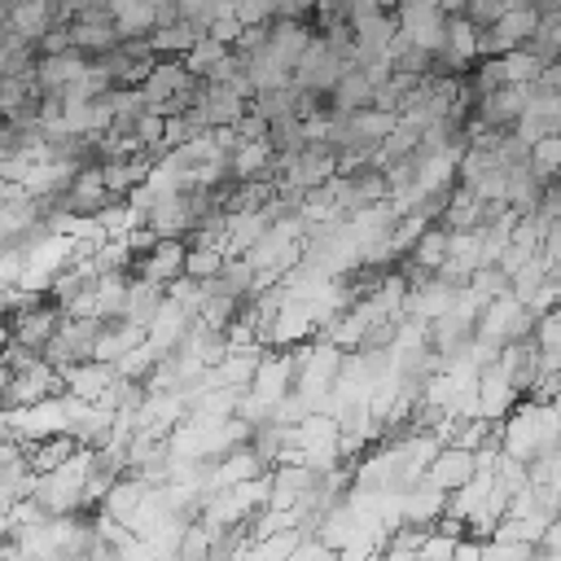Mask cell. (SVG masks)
<instances>
[{"label":"cell","mask_w":561,"mask_h":561,"mask_svg":"<svg viewBox=\"0 0 561 561\" xmlns=\"http://www.w3.org/2000/svg\"><path fill=\"white\" fill-rule=\"evenodd\" d=\"M478 473V465H473V451H465V447H443L438 456H434V465L425 469V478L438 486V491H460L469 478Z\"/></svg>","instance_id":"cell-18"},{"label":"cell","mask_w":561,"mask_h":561,"mask_svg":"<svg viewBox=\"0 0 561 561\" xmlns=\"http://www.w3.org/2000/svg\"><path fill=\"white\" fill-rule=\"evenodd\" d=\"M57 394H66V381H61V373H57L48 359H39L35 368H22V373H13V377H9V386H4V399H0V412L35 408V403H44V399H57Z\"/></svg>","instance_id":"cell-3"},{"label":"cell","mask_w":561,"mask_h":561,"mask_svg":"<svg viewBox=\"0 0 561 561\" xmlns=\"http://www.w3.org/2000/svg\"><path fill=\"white\" fill-rule=\"evenodd\" d=\"M500 13H508V0H469V4H465V18H469L478 31H486Z\"/></svg>","instance_id":"cell-29"},{"label":"cell","mask_w":561,"mask_h":561,"mask_svg":"<svg viewBox=\"0 0 561 561\" xmlns=\"http://www.w3.org/2000/svg\"><path fill=\"white\" fill-rule=\"evenodd\" d=\"M224 250L219 245H188V254H184V276L188 280H215L219 272H224Z\"/></svg>","instance_id":"cell-27"},{"label":"cell","mask_w":561,"mask_h":561,"mask_svg":"<svg viewBox=\"0 0 561 561\" xmlns=\"http://www.w3.org/2000/svg\"><path fill=\"white\" fill-rule=\"evenodd\" d=\"M245 110H250V101H245V96H237L228 83H206V79H202L197 105H193L188 114L197 118V127L219 131V127H237V123L245 118Z\"/></svg>","instance_id":"cell-4"},{"label":"cell","mask_w":561,"mask_h":561,"mask_svg":"<svg viewBox=\"0 0 561 561\" xmlns=\"http://www.w3.org/2000/svg\"><path fill=\"white\" fill-rule=\"evenodd\" d=\"M482 219H486V202H482L473 188H465V184H456V188L447 193L443 215H438V224H443L447 232H478Z\"/></svg>","instance_id":"cell-15"},{"label":"cell","mask_w":561,"mask_h":561,"mask_svg":"<svg viewBox=\"0 0 561 561\" xmlns=\"http://www.w3.org/2000/svg\"><path fill=\"white\" fill-rule=\"evenodd\" d=\"M61 307L53 302V298H44L39 307H31V311H18V316H9V342H18V346H26V351H48V342L57 337V329H61Z\"/></svg>","instance_id":"cell-5"},{"label":"cell","mask_w":561,"mask_h":561,"mask_svg":"<svg viewBox=\"0 0 561 561\" xmlns=\"http://www.w3.org/2000/svg\"><path fill=\"white\" fill-rule=\"evenodd\" d=\"M263 359H267V346H263V342H254V346H232V351L215 364V377H219V386H228V390H241V394H245Z\"/></svg>","instance_id":"cell-16"},{"label":"cell","mask_w":561,"mask_h":561,"mask_svg":"<svg viewBox=\"0 0 561 561\" xmlns=\"http://www.w3.org/2000/svg\"><path fill=\"white\" fill-rule=\"evenodd\" d=\"M276 18H289V22H311V26H316V0H280Z\"/></svg>","instance_id":"cell-31"},{"label":"cell","mask_w":561,"mask_h":561,"mask_svg":"<svg viewBox=\"0 0 561 561\" xmlns=\"http://www.w3.org/2000/svg\"><path fill=\"white\" fill-rule=\"evenodd\" d=\"M530 171L548 184L561 180V136H543V140L530 145Z\"/></svg>","instance_id":"cell-28"},{"label":"cell","mask_w":561,"mask_h":561,"mask_svg":"<svg viewBox=\"0 0 561 561\" xmlns=\"http://www.w3.org/2000/svg\"><path fill=\"white\" fill-rule=\"evenodd\" d=\"M70 39H75V48L88 53L92 61L105 57V53L118 44V31H114L110 9H83V13L70 22Z\"/></svg>","instance_id":"cell-14"},{"label":"cell","mask_w":561,"mask_h":561,"mask_svg":"<svg viewBox=\"0 0 561 561\" xmlns=\"http://www.w3.org/2000/svg\"><path fill=\"white\" fill-rule=\"evenodd\" d=\"M447 491H438L430 478H416L408 491H399V522L416 530H434L447 517Z\"/></svg>","instance_id":"cell-7"},{"label":"cell","mask_w":561,"mask_h":561,"mask_svg":"<svg viewBox=\"0 0 561 561\" xmlns=\"http://www.w3.org/2000/svg\"><path fill=\"white\" fill-rule=\"evenodd\" d=\"M9 289H13V285H4V280H0V302H4V294H9Z\"/></svg>","instance_id":"cell-35"},{"label":"cell","mask_w":561,"mask_h":561,"mask_svg":"<svg viewBox=\"0 0 561 561\" xmlns=\"http://www.w3.org/2000/svg\"><path fill=\"white\" fill-rule=\"evenodd\" d=\"M228 53H232L228 44H219L215 35H202V39L188 48V57H184V70H188L193 79H206V75H210V70H215V66H219Z\"/></svg>","instance_id":"cell-26"},{"label":"cell","mask_w":561,"mask_h":561,"mask_svg":"<svg viewBox=\"0 0 561 561\" xmlns=\"http://www.w3.org/2000/svg\"><path fill=\"white\" fill-rule=\"evenodd\" d=\"M75 451H83L70 434H53V438H39V443H26V465H31V473H48V469H57V465H66Z\"/></svg>","instance_id":"cell-23"},{"label":"cell","mask_w":561,"mask_h":561,"mask_svg":"<svg viewBox=\"0 0 561 561\" xmlns=\"http://www.w3.org/2000/svg\"><path fill=\"white\" fill-rule=\"evenodd\" d=\"M149 4H153V31L184 22V18H180V0H149Z\"/></svg>","instance_id":"cell-32"},{"label":"cell","mask_w":561,"mask_h":561,"mask_svg":"<svg viewBox=\"0 0 561 561\" xmlns=\"http://www.w3.org/2000/svg\"><path fill=\"white\" fill-rule=\"evenodd\" d=\"M61 381H66V394L83 399V403H101L105 390L118 381V368L114 364H101V359H83V364H66L57 368Z\"/></svg>","instance_id":"cell-13"},{"label":"cell","mask_w":561,"mask_h":561,"mask_svg":"<svg viewBox=\"0 0 561 561\" xmlns=\"http://www.w3.org/2000/svg\"><path fill=\"white\" fill-rule=\"evenodd\" d=\"M465 285H451L443 276H425L416 285H408V302H403V320H421V324H434L438 316H447L456 307Z\"/></svg>","instance_id":"cell-6"},{"label":"cell","mask_w":561,"mask_h":561,"mask_svg":"<svg viewBox=\"0 0 561 561\" xmlns=\"http://www.w3.org/2000/svg\"><path fill=\"white\" fill-rule=\"evenodd\" d=\"M465 4H469V0H438V9H443L447 18H460V13H465Z\"/></svg>","instance_id":"cell-33"},{"label":"cell","mask_w":561,"mask_h":561,"mask_svg":"<svg viewBox=\"0 0 561 561\" xmlns=\"http://www.w3.org/2000/svg\"><path fill=\"white\" fill-rule=\"evenodd\" d=\"M202 39V31L193 26V22H175V26H158V31H149V48H153V57H188V48Z\"/></svg>","instance_id":"cell-24"},{"label":"cell","mask_w":561,"mask_h":561,"mask_svg":"<svg viewBox=\"0 0 561 561\" xmlns=\"http://www.w3.org/2000/svg\"><path fill=\"white\" fill-rule=\"evenodd\" d=\"M517 4H535V9H548L552 0H508V9H517Z\"/></svg>","instance_id":"cell-34"},{"label":"cell","mask_w":561,"mask_h":561,"mask_svg":"<svg viewBox=\"0 0 561 561\" xmlns=\"http://www.w3.org/2000/svg\"><path fill=\"white\" fill-rule=\"evenodd\" d=\"M193 83H197V79L184 70V61H180V57H158V61H153V70H149V75H145V83H140V101H145V105H149V114H153V110H162L171 96H180V92H184V88H193Z\"/></svg>","instance_id":"cell-10"},{"label":"cell","mask_w":561,"mask_h":561,"mask_svg":"<svg viewBox=\"0 0 561 561\" xmlns=\"http://www.w3.org/2000/svg\"><path fill=\"white\" fill-rule=\"evenodd\" d=\"M53 26H57L53 0H18V4H9V31L22 35L26 44H39Z\"/></svg>","instance_id":"cell-17"},{"label":"cell","mask_w":561,"mask_h":561,"mask_svg":"<svg viewBox=\"0 0 561 561\" xmlns=\"http://www.w3.org/2000/svg\"><path fill=\"white\" fill-rule=\"evenodd\" d=\"M184 254H188V241H158L153 250L136 254L131 276H136V280H153V285L171 289V285L184 276Z\"/></svg>","instance_id":"cell-9"},{"label":"cell","mask_w":561,"mask_h":561,"mask_svg":"<svg viewBox=\"0 0 561 561\" xmlns=\"http://www.w3.org/2000/svg\"><path fill=\"white\" fill-rule=\"evenodd\" d=\"M311 35H316V26L311 22H289V18H276L272 26H267V48L294 70L298 66V57L307 53V44H311Z\"/></svg>","instance_id":"cell-19"},{"label":"cell","mask_w":561,"mask_h":561,"mask_svg":"<svg viewBox=\"0 0 561 561\" xmlns=\"http://www.w3.org/2000/svg\"><path fill=\"white\" fill-rule=\"evenodd\" d=\"M294 373H298L294 351H280V355H272V351H267V359L259 364V373H254V381H250V394H254L259 403H267V408H272V416H276V403L294 390Z\"/></svg>","instance_id":"cell-11"},{"label":"cell","mask_w":561,"mask_h":561,"mask_svg":"<svg viewBox=\"0 0 561 561\" xmlns=\"http://www.w3.org/2000/svg\"><path fill=\"white\" fill-rule=\"evenodd\" d=\"M105 320H83V316H61V329L57 337L48 342L44 359L53 368H66V364H83V359H96V337H101Z\"/></svg>","instance_id":"cell-2"},{"label":"cell","mask_w":561,"mask_h":561,"mask_svg":"<svg viewBox=\"0 0 561 561\" xmlns=\"http://www.w3.org/2000/svg\"><path fill=\"white\" fill-rule=\"evenodd\" d=\"M145 342V329L140 324H131V320H105V329H101V337H96V359L101 364H118L127 351H136Z\"/></svg>","instance_id":"cell-21"},{"label":"cell","mask_w":561,"mask_h":561,"mask_svg":"<svg viewBox=\"0 0 561 561\" xmlns=\"http://www.w3.org/2000/svg\"><path fill=\"white\" fill-rule=\"evenodd\" d=\"M162 302H167V289H162V285H153V280H136V276H131L123 320H131V324H140V329H149V324H153V316L162 311Z\"/></svg>","instance_id":"cell-22"},{"label":"cell","mask_w":561,"mask_h":561,"mask_svg":"<svg viewBox=\"0 0 561 561\" xmlns=\"http://www.w3.org/2000/svg\"><path fill=\"white\" fill-rule=\"evenodd\" d=\"M539 31V9L535 4H517L508 13H500L482 35H478V57H504L513 48H526Z\"/></svg>","instance_id":"cell-1"},{"label":"cell","mask_w":561,"mask_h":561,"mask_svg":"<svg viewBox=\"0 0 561 561\" xmlns=\"http://www.w3.org/2000/svg\"><path fill=\"white\" fill-rule=\"evenodd\" d=\"M70 48H75V39H70V22H57V26L35 44L39 57H57V53H70Z\"/></svg>","instance_id":"cell-30"},{"label":"cell","mask_w":561,"mask_h":561,"mask_svg":"<svg viewBox=\"0 0 561 561\" xmlns=\"http://www.w3.org/2000/svg\"><path fill=\"white\" fill-rule=\"evenodd\" d=\"M110 202H114V193L105 188V171H101V162L79 167V175H75V180H70V188L61 193V206H66L70 215H79V219L101 215Z\"/></svg>","instance_id":"cell-8"},{"label":"cell","mask_w":561,"mask_h":561,"mask_svg":"<svg viewBox=\"0 0 561 561\" xmlns=\"http://www.w3.org/2000/svg\"><path fill=\"white\" fill-rule=\"evenodd\" d=\"M373 96H377V88L368 83V75H364L359 66H351V70L337 79V88L329 92V114H355V110H368Z\"/></svg>","instance_id":"cell-20"},{"label":"cell","mask_w":561,"mask_h":561,"mask_svg":"<svg viewBox=\"0 0 561 561\" xmlns=\"http://www.w3.org/2000/svg\"><path fill=\"white\" fill-rule=\"evenodd\" d=\"M517 403H522V394L513 390V381H508V373L500 368V359L486 364V368L478 373V416L500 425Z\"/></svg>","instance_id":"cell-12"},{"label":"cell","mask_w":561,"mask_h":561,"mask_svg":"<svg viewBox=\"0 0 561 561\" xmlns=\"http://www.w3.org/2000/svg\"><path fill=\"white\" fill-rule=\"evenodd\" d=\"M500 66H504V83H517V88H530V83H539V75H543V57L526 44V48H513V53H504L500 57Z\"/></svg>","instance_id":"cell-25"}]
</instances>
